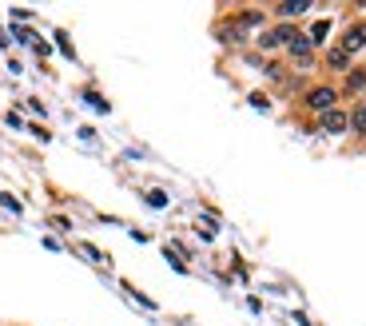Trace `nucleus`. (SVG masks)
<instances>
[{
    "instance_id": "obj_3",
    "label": "nucleus",
    "mask_w": 366,
    "mask_h": 326,
    "mask_svg": "<svg viewBox=\"0 0 366 326\" xmlns=\"http://www.w3.org/2000/svg\"><path fill=\"white\" fill-rule=\"evenodd\" d=\"M294 28H275V32H263V48H279V44H291Z\"/></svg>"
},
{
    "instance_id": "obj_1",
    "label": "nucleus",
    "mask_w": 366,
    "mask_h": 326,
    "mask_svg": "<svg viewBox=\"0 0 366 326\" xmlns=\"http://www.w3.org/2000/svg\"><path fill=\"white\" fill-rule=\"evenodd\" d=\"M358 48H366V25H354L351 32L342 36V48L339 52H346V56H351V52H358Z\"/></svg>"
},
{
    "instance_id": "obj_2",
    "label": "nucleus",
    "mask_w": 366,
    "mask_h": 326,
    "mask_svg": "<svg viewBox=\"0 0 366 326\" xmlns=\"http://www.w3.org/2000/svg\"><path fill=\"white\" fill-rule=\"evenodd\" d=\"M306 104L318 108V111H330V108H334V88H315V92L306 96Z\"/></svg>"
},
{
    "instance_id": "obj_7",
    "label": "nucleus",
    "mask_w": 366,
    "mask_h": 326,
    "mask_svg": "<svg viewBox=\"0 0 366 326\" xmlns=\"http://www.w3.org/2000/svg\"><path fill=\"white\" fill-rule=\"evenodd\" d=\"M346 64H351V60H346V52H339V48L330 52V68H339V72H342V68H346Z\"/></svg>"
},
{
    "instance_id": "obj_10",
    "label": "nucleus",
    "mask_w": 366,
    "mask_h": 326,
    "mask_svg": "<svg viewBox=\"0 0 366 326\" xmlns=\"http://www.w3.org/2000/svg\"><path fill=\"white\" fill-rule=\"evenodd\" d=\"M362 84H366V72H351V88H354V92H358Z\"/></svg>"
},
{
    "instance_id": "obj_5",
    "label": "nucleus",
    "mask_w": 366,
    "mask_h": 326,
    "mask_svg": "<svg viewBox=\"0 0 366 326\" xmlns=\"http://www.w3.org/2000/svg\"><path fill=\"white\" fill-rule=\"evenodd\" d=\"M323 128H327V132H342V128H346V116H342V111H327V116H323Z\"/></svg>"
},
{
    "instance_id": "obj_4",
    "label": "nucleus",
    "mask_w": 366,
    "mask_h": 326,
    "mask_svg": "<svg viewBox=\"0 0 366 326\" xmlns=\"http://www.w3.org/2000/svg\"><path fill=\"white\" fill-rule=\"evenodd\" d=\"M291 56H294V60H311V40H306V36H291Z\"/></svg>"
},
{
    "instance_id": "obj_9",
    "label": "nucleus",
    "mask_w": 366,
    "mask_h": 326,
    "mask_svg": "<svg viewBox=\"0 0 366 326\" xmlns=\"http://www.w3.org/2000/svg\"><path fill=\"white\" fill-rule=\"evenodd\" d=\"M354 128H358V132H366V104H362V108H358V111H354Z\"/></svg>"
},
{
    "instance_id": "obj_8",
    "label": "nucleus",
    "mask_w": 366,
    "mask_h": 326,
    "mask_svg": "<svg viewBox=\"0 0 366 326\" xmlns=\"http://www.w3.org/2000/svg\"><path fill=\"white\" fill-rule=\"evenodd\" d=\"M327 28H330L327 20H318V25L311 28V44H315V40H323V36H327Z\"/></svg>"
},
{
    "instance_id": "obj_6",
    "label": "nucleus",
    "mask_w": 366,
    "mask_h": 326,
    "mask_svg": "<svg viewBox=\"0 0 366 326\" xmlns=\"http://www.w3.org/2000/svg\"><path fill=\"white\" fill-rule=\"evenodd\" d=\"M306 8H311V0H291V4H279L283 16H299V13H306Z\"/></svg>"
}]
</instances>
